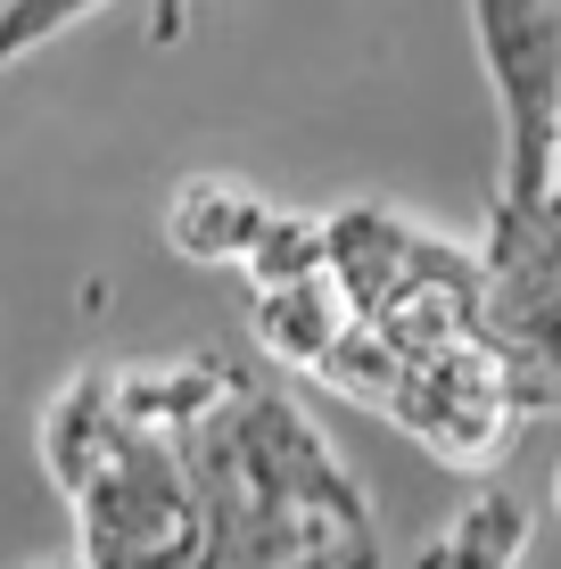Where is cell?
<instances>
[{
  "mask_svg": "<svg viewBox=\"0 0 561 569\" xmlns=\"http://www.w3.org/2000/svg\"><path fill=\"white\" fill-rule=\"evenodd\" d=\"M199 487L207 561L223 569H339L372 561V503L339 470L331 438L281 397V388L240 380L207 405L199 421L173 429Z\"/></svg>",
  "mask_w": 561,
  "mask_h": 569,
  "instance_id": "obj_1",
  "label": "cell"
},
{
  "mask_svg": "<svg viewBox=\"0 0 561 569\" xmlns=\"http://www.w3.org/2000/svg\"><path fill=\"white\" fill-rule=\"evenodd\" d=\"M67 503H74V561L91 569H199L207 561L199 487H190L173 429L132 421Z\"/></svg>",
  "mask_w": 561,
  "mask_h": 569,
  "instance_id": "obj_2",
  "label": "cell"
},
{
  "mask_svg": "<svg viewBox=\"0 0 561 569\" xmlns=\"http://www.w3.org/2000/svg\"><path fill=\"white\" fill-rule=\"evenodd\" d=\"M421 455H438L447 470H488L504 455V438L520 429L512 413V380L495 356L488 330H462V339L430 347V356H404L389 405H380Z\"/></svg>",
  "mask_w": 561,
  "mask_h": 569,
  "instance_id": "obj_3",
  "label": "cell"
},
{
  "mask_svg": "<svg viewBox=\"0 0 561 569\" xmlns=\"http://www.w3.org/2000/svg\"><path fill=\"white\" fill-rule=\"evenodd\" d=\"M471 26L504 100V199L537 207L561 108V0H471Z\"/></svg>",
  "mask_w": 561,
  "mask_h": 569,
  "instance_id": "obj_4",
  "label": "cell"
},
{
  "mask_svg": "<svg viewBox=\"0 0 561 569\" xmlns=\"http://www.w3.org/2000/svg\"><path fill=\"white\" fill-rule=\"evenodd\" d=\"M355 322H372L397 356H430V347L462 339V330H479V257H462L454 240H430V231H421L413 264H404L389 281V298L372 313H355Z\"/></svg>",
  "mask_w": 561,
  "mask_h": 569,
  "instance_id": "obj_5",
  "label": "cell"
},
{
  "mask_svg": "<svg viewBox=\"0 0 561 569\" xmlns=\"http://www.w3.org/2000/svg\"><path fill=\"white\" fill-rule=\"evenodd\" d=\"M124 429L132 421H124V405H116V371H74L42 413V470H50L58 496H74V487L108 462V446L124 438Z\"/></svg>",
  "mask_w": 561,
  "mask_h": 569,
  "instance_id": "obj_6",
  "label": "cell"
},
{
  "mask_svg": "<svg viewBox=\"0 0 561 569\" xmlns=\"http://www.w3.org/2000/svg\"><path fill=\"white\" fill-rule=\"evenodd\" d=\"M264 214L273 207L248 182H231V173H190V182L173 190V207H166V248L190 257V264H240Z\"/></svg>",
  "mask_w": 561,
  "mask_h": 569,
  "instance_id": "obj_7",
  "label": "cell"
},
{
  "mask_svg": "<svg viewBox=\"0 0 561 569\" xmlns=\"http://www.w3.org/2000/svg\"><path fill=\"white\" fill-rule=\"evenodd\" d=\"M257 339H264V356H281L289 371H305L322 356V347L347 330V298H339V281L331 272H298V281H273V289H257Z\"/></svg>",
  "mask_w": 561,
  "mask_h": 569,
  "instance_id": "obj_8",
  "label": "cell"
},
{
  "mask_svg": "<svg viewBox=\"0 0 561 569\" xmlns=\"http://www.w3.org/2000/svg\"><path fill=\"white\" fill-rule=\"evenodd\" d=\"M529 537H537L529 503H520L512 487H479V496L454 512V528L430 545V569H512L529 553Z\"/></svg>",
  "mask_w": 561,
  "mask_h": 569,
  "instance_id": "obj_9",
  "label": "cell"
},
{
  "mask_svg": "<svg viewBox=\"0 0 561 569\" xmlns=\"http://www.w3.org/2000/svg\"><path fill=\"white\" fill-rule=\"evenodd\" d=\"M397 371H404V356L380 339L372 322H355V313H347V330L322 347L314 363H305V380L331 388V397H347V405H372V413H380V405H389V388H397Z\"/></svg>",
  "mask_w": 561,
  "mask_h": 569,
  "instance_id": "obj_10",
  "label": "cell"
},
{
  "mask_svg": "<svg viewBox=\"0 0 561 569\" xmlns=\"http://www.w3.org/2000/svg\"><path fill=\"white\" fill-rule=\"evenodd\" d=\"M314 264H322V214H298V207H273L257 223V240H248V257H240V272L257 289L298 281V272H314Z\"/></svg>",
  "mask_w": 561,
  "mask_h": 569,
  "instance_id": "obj_11",
  "label": "cell"
},
{
  "mask_svg": "<svg viewBox=\"0 0 561 569\" xmlns=\"http://www.w3.org/2000/svg\"><path fill=\"white\" fill-rule=\"evenodd\" d=\"M91 9H108V0H0V67H17V58L50 50L67 26H83Z\"/></svg>",
  "mask_w": 561,
  "mask_h": 569,
  "instance_id": "obj_12",
  "label": "cell"
},
{
  "mask_svg": "<svg viewBox=\"0 0 561 569\" xmlns=\"http://www.w3.org/2000/svg\"><path fill=\"white\" fill-rule=\"evenodd\" d=\"M537 207L561 223V108H553V141H545V190H537Z\"/></svg>",
  "mask_w": 561,
  "mask_h": 569,
  "instance_id": "obj_13",
  "label": "cell"
},
{
  "mask_svg": "<svg viewBox=\"0 0 561 569\" xmlns=\"http://www.w3.org/2000/svg\"><path fill=\"white\" fill-rule=\"evenodd\" d=\"M545 405H561V339L545 347Z\"/></svg>",
  "mask_w": 561,
  "mask_h": 569,
  "instance_id": "obj_14",
  "label": "cell"
},
{
  "mask_svg": "<svg viewBox=\"0 0 561 569\" xmlns=\"http://www.w3.org/2000/svg\"><path fill=\"white\" fill-rule=\"evenodd\" d=\"M545 496H553V520H561V462H553V487H545Z\"/></svg>",
  "mask_w": 561,
  "mask_h": 569,
  "instance_id": "obj_15",
  "label": "cell"
}]
</instances>
